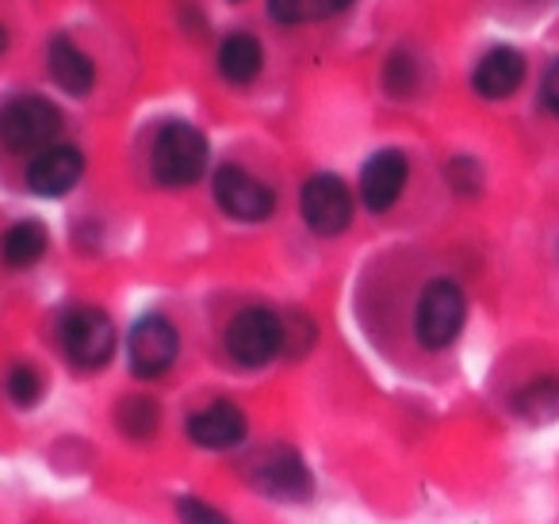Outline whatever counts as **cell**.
<instances>
[{
	"label": "cell",
	"instance_id": "277c9868",
	"mask_svg": "<svg viewBox=\"0 0 559 524\" xmlns=\"http://www.w3.org/2000/svg\"><path fill=\"white\" fill-rule=\"evenodd\" d=\"M223 341L234 364H241V368H264V364H272L284 353L288 333H284V318H280L276 310L246 307L230 318Z\"/></svg>",
	"mask_w": 559,
	"mask_h": 524
},
{
	"label": "cell",
	"instance_id": "9a60e30c",
	"mask_svg": "<svg viewBox=\"0 0 559 524\" xmlns=\"http://www.w3.org/2000/svg\"><path fill=\"white\" fill-rule=\"evenodd\" d=\"M261 66H264V50L249 32L226 35L223 47H218V73H223L226 81H234V85H249V81H257Z\"/></svg>",
	"mask_w": 559,
	"mask_h": 524
},
{
	"label": "cell",
	"instance_id": "6da1fadb",
	"mask_svg": "<svg viewBox=\"0 0 559 524\" xmlns=\"http://www.w3.org/2000/svg\"><path fill=\"white\" fill-rule=\"evenodd\" d=\"M207 139L192 123H165L154 139V150H150V169H154L157 184L165 188H192L207 172Z\"/></svg>",
	"mask_w": 559,
	"mask_h": 524
},
{
	"label": "cell",
	"instance_id": "4fadbf2b",
	"mask_svg": "<svg viewBox=\"0 0 559 524\" xmlns=\"http://www.w3.org/2000/svg\"><path fill=\"white\" fill-rule=\"evenodd\" d=\"M525 81V55L513 47H495L472 70V88L483 100H510Z\"/></svg>",
	"mask_w": 559,
	"mask_h": 524
},
{
	"label": "cell",
	"instance_id": "44dd1931",
	"mask_svg": "<svg viewBox=\"0 0 559 524\" xmlns=\"http://www.w3.org/2000/svg\"><path fill=\"white\" fill-rule=\"evenodd\" d=\"M4 391L16 402L20 409H32L43 398V371L35 364H16V368L4 376Z\"/></svg>",
	"mask_w": 559,
	"mask_h": 524
},
{
	"label": "cell",
	"instance_id": "ac0fdd59",
	"mask_svg": "<svg viewBox=\"0 0 559 524\" xmlns=\"http://www.w3.org/2000/svg\"><path fill=\"white\" fill-rule=\"evenodd\" d=\"M353 0H269L272 20L280 24H319L349 9Z\"/></svg>",
	"mask_w": 559,
	"mask_h": 524
},
{
	"label": "cell",
	"instance_id": "9c48e42d",
	"mask_svg": "<svg viewBox=\"0 0 559 524\" xmlns=\"http://www.w3.org/2000/svg\"><path fill=\"white\" fill-rule=\"evenodd\" d=\"M211 192H215V203L238 223H264V218L276 211V192L269 184L253 177V172L238 169V165H223L215 169V180H211Z\"/></svg>",
	"mask_w": 559,
	"mask_h": 524
},
{
	"label": "cell",
	"instance_id": "52a82bcc",
	"mask_svg": "<svg viewBox=\"0 0 559 524\" xmlns=\"http://www.w3.org/2000/svg\"><path fill=\"white\" fill-rule=\"evenodd\" d=\"M299 211H304V223L311 226L319 238H337V234H345L353 223V195L342 177L319 172V177L307 180L304 192H299Z\"/></svg>",
	"mask_w": 559,
	"mask_h": 524
},
{
	"label": "cell",
	"instance_id": "2e32d148",
	"mask_svg": "<svg viewBox=\"0 0 559 524\" xmlns=\"http://www.w3.org/2000/svg\"><path fill=\"white\" fill-rule=\"evenodd\" d=\"M513 414L528 425H548L559 417V379L556 376H540L533 383H525L518 394L510 398Z\"/></svg>",
	"mask_w": 559,
	"mask_h": 524
},
{
	"label": "cell",
	"instance_id": "8fae6325",
	"mask_svg": "<svg viewBox=\"0 0 559 524\" xmlns=\"http://www.w3.org/2000/svg\"><path fill=\"white\" fill-rule=\"evenodd\" d=\"M249 432V421L241 414V406L234 402H211V406L195 409L188 417V440L200 448H211V452H226V448L241 444Z\"/></svg>",
	"mask_w": 559,
	"mask_h": 524
},
{
	"label": "cell",
	"instance_id": "ffe728a7",
	"mask_svg": "<svg viewBox=\"0 0 559 524\" xmlns=\"http://www.w3.org/2000/svg\"><path fill=\"white\" fill-rule=\"evenodd\" d=\"M418 81H421L418 58H414L411 50H395V55L388 58V66H383V88H388L391 96H399V100H406V96L418 93Z\"/></svg>",
	"mask_w": 559,
	"mask_h": 524
},
{
	"label": "cell",
	"instance_id": "30bf717a",
	"mask_svg": "<svg viewBox=\"0 0 559 524\" xmlns=\"http://www.w3.org/2000/svg\"><path fill=\"white\" fill-rule=\"evenodd\" d=\"M406 177H411V162H406L403 150H380L365 162L360 169V200H365L368 211L383 215L399 203L406 188Z\"/></svg>",
	"mask_w": 559,
	"mask_h": 524
},
{
	"label": "cell",
	"instance_id": "d6986e66",
	"mask_svg": "<svg viewBox=\"0 0 559 524\" xmlns=\"http://www.w3.org/2000/svg\"><path fill=\"white\" fill-rule=\"evenodd\" d=\"M116 425L123 437L131 440H150L162 425V409L154 398H123L116 409Z\"/></svg>",
	"mask_w": 559,
	"mask_h": 524
},
{
	"label": "cell",
	"instance_id": "603a6c76",
	"mask_svg": "<svg viewBox=\"0 0 559 524\" xmlns=\"http://www.w3.org/2000/svg\"><path fill=\"white\" fill-rule=\"evenodd\" d=\"M449 184L460 195H479L483 188V169L475 157H452L449 162Z\"/></svg>",
	"mask_w": 559,
	"mask_h": 524
},
{
	"label": "cell",
	"instance_id": "8992f818",
	"mask_svg": "<svg viewBox=\"0 0 559 524\" xmlns=\"http://www.w3.org/2000/svg\"><path fill=\"white\" fill-rule=\"evenodd\" d=\"M246 478L253 490L276 501H304L311 493V471H307L304 455L288 444H269L249 455Z\"/></svg>",
	"mask_w": 559,
	"mask_h": 524
},
{
	"label": "cell",
	"instance_id": "cb8c5ba5",
	"mask_svg": "<svg viewBox=\"0 0 559 524\" xmlns=\"http://www.w3.org/2000/svg\"><path fill=\"white\" fill-rule=\"evenodd\" d=\"M540 96H544V108H548L551 116L559 119V58L548 66V73H544V81H540Z\"/></svg>",
	"mask_w": 559,
	"mask_h": 524
},
{
	"label": "cell",
	"instance_id": "3957f363",
	"mask_svg": "<svg viewBox=\"0 0 559 524\" xmlns=\"http://www.w3.org/2000/svg\"><path fill=\"white\" fill-rule=\"evenodd\" d=\"M467 318V295L456 279H429L414 307V337L429 353H441L460 337Z\"/></svg>",
	"mask_w": 559,
	"mask_h": 524
},
{
	"label": "cell",
	"instance_id": "5b68a950",
	"mask_svg": "<svg viewBox=\"0 0 559 524\" xmlns=\"http://www.w3.org/2000/svg\"><path fill=\"white\" fill-rule=\"evenodd\" d=\"M58 341L73 368L100 371L116 356V325L100 307H73L58 322Z\"/></svg>",
	"mask_w": 559,
	"mask_h": 524
},
{
	"label": "cell",
	"instance_id": "7c38bea8",
	"mask_svg": "<svg viewBox=\"0 0 559 524\" xmlns=\"http://www.w3.org/2000/svg\"><path fill=\"white\" fill-rule=\"evenodd\" d=\"M81 172H85L81 150L50 146V150H43V154H35L32 165H27V188H32L35 195L55 200V195H66L70 188H78Z\"/></svg>",
	"mask_w": 559,
	"mask_h": 524
},
{
	"label": "cell",
	"instance_id": "ba28073f",
	"mask_svg": "<svg viewBox=\"0 0 559 524\" xmlns=\"http://www.w3.org/2000/svg\"><path fill=\"white\" fill-rule=\"evenodd\" d=\"M180 337L173 330L169 318L146 314L131 325V337H127V360L139 379H162L165 371L177 364Z\"/></svg>",
	"mask_w": 559,
	"mask_h": 524
},
{
	"label": "cell",
	"instance_id": "7402d4cb",
	"mask_svg": "<svg viewBox=\"0 0 559 524\" xmlns=\"http://www.w3.org/2000/svg\"><path fill=\"white\" fill-rule=\"evenodd\" d=\"M177 516H180V524H234L230 516L223 513V509L207 505V501L195 498V493H185V498H177Z\"/></svg>",
	"mask_w": 559,
	"mask_h": 524
},
{
	"label": "cell",
	"instance_id": "e0dca14e",
	"mask_svg": "<svg viewBox=\"0 0 559 524\" xmlns=\"http://www.w3.org/2000/svg\"><path fill=\"white\" fill-rule=\"evenodd\" d=\"M47 226L27 218V223H16L4 238H0V257L9 269H32V264L43 261L47 253Z\"/></svg>",
	"mask_w": 559,
	"mask_h": 524
},
{
	"label": "cell",
	"instance_id": "7a4b0ae2",
	"mask_svg": "<svg viewBox=\"0 0 559 524\" xmlns=\"http://www.w3.org/2000/svg\"><path fill=\"white\" fill-rule=\"evenodd\" d=\"M58 131H62V111L47 96H12L0 108V146L9 154H43L58 146Z\"/></svg>",
	"mask_w": 559,
	"mask_h": 524
},
{
	"label": "cell",
	"instance_id": "5bb4252c",
	"mask_svg": "<svg viewBox=\"0 0 559 524\" xmlns=\"http://www.w3.org/2000/svg\"><path fill=\"white\" fill-rule=\"evenodd\" d=\"M47 66H50V78L62 93L70 96H88L96 85V66L78 43H70L66 35H55L47 50Z\"/></svg>",
	"mask_w": 559,
	"mask_h": 524
},
{
	"label": "cell",
	"instance_id": "d4e9b609",
	"mask_svg": "<svg viewBox=\"0 0 559 524\" xmlns=\"http://www.w3.org/2000/svg\"><path fill=\"white\" fill-rule=\"evenodd\" d=\"M4 50H9V32L0 27V55H4Z\"/></svg>",
	"mask_w": 559,
	"mask_h": 524
}]
</instances>
